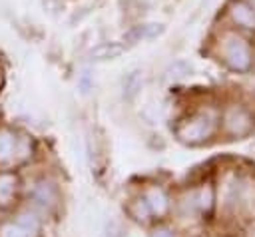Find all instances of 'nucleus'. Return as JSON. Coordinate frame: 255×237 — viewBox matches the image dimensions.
Here are the masks:
<instances>
[{"label":"nucleus","instance_id":"obj_11","mask_svg":"<svg viewBox=\"0 0 255 237\" xmlns=\"http://www.w3.org/2000/svg\"><path fill=\"white\" fill-rule=\"evenodd\" d=\"M0 237H34V233L28 231V229H24L18 221L16 223L10 221V223L0 225Z\"/></svg>","mask_w":255,"mask_h":237},{"label":"nucleus","instance_id":"obj_8","mask_svg":"<svg viewBox=\"0 0 255 237\" xmlns=\"http://www.w3.org/2000/svg\"><path fill=\"white\" fill-rule=\"evenodd\" d=\"M16 183H18V179L14 173H0V205H6L12 201Z\"/></svg>","mask_w":255,"mask_h":237},{"label":"nucleus","instance_id":"obj_12","mask_svg":"<svg viewBox=\"0 0 255 237\" xmlns=\"http://www.w3.org/2000/svg\"><path fill=\"white\" fill-rule=\"evenodd\" d=\"M32 149H34V143H32V139L28 137V135H20V137H16V147H14V155H16V159H26V157H30L32 155Z\"/></svg>","mask_w":255,"mask_h":237},{"label":"nucleus","instance_id":"obj_6","mask_svg":"<svg viewBox=\"0 0 255 237\" xmlns=\"http://www.w3.org/2000/svg\"><path fill=\"white\" fill-rule=\"evenodd\" d=\"M124 52V46L118 42H104L96 48H92L90 52V60L92 62H106V60H114Z\"/></svg>","mask_w":255,"mask_h":237},{"label":"nucleus","instance_id":"obj_3","mask_svg":"<svg viewBox=\"0 0 255 237\" xmlns=\"http://www.w3.org/2000/svg\"><path fill=\"white\" fill-rule=\"evenodd\" d=\"M223 121H225V129H227L231 135H245V133H249L251 127H253L251 116H249L243 108H237V106H233V108H229V110L225 112Z\"/></svg>","mask_w":255,"mask_h":237},{"label":"nucleus","instance_id":"obj_13","mask_svg":"<svg viewBox=\"0 0 255 237\" xmlns=\"http://www.w3.org/2000/svg\"><path fill=\"white\" fill-rule=\"evenodd\" d=\"M129 215H131L133 219H137V221H147V217H149L151 213H149V207H147L145 199H135V201H131V205H129Z\"/></svg>","mask_w":255,"mask_h":237},{"label":"nucleus","instance_id":"obj_15","mask_svg":"<svg viewBox=\"0 0 255 237\" xmlns=\"http://www.w3.org/2000/svg\"><path fill=\"white\" fill-rule=\"evenodd\" d=\"M195 203H197L203 211H209V209H211V205H213V191H211V187L201 189V193H199V197L195 199Z\"/></svg>","mask_w":255,"mask_h":237},{"label":"nucleus","instance_id":"obj_9","mask_svg":"<svg viewBox=\"0 0 255 237\" xmlns=\"http://www.w3.org/2000/svg\"><path fill=\"white\" fill-rule=\"evenodd\" d=\"M16 135L10 129H0V163L10 161L14 157Z\"/></svg>","mask_w":255,"mask_h":237},{"label":"nucleus","instance_id":"obj_10","mask_svg":"<svg viewBox=\"0 0 255 237\" xmlns=\"http://www.w3.org/2000/svg\"><path fill=\"white\" fill-rule=\"evenodd\" d=\"M141 72L139 70H133V72H129L126 78H124V96L128 98V100H131L139 90H141Z\"/></svg>","mask_w":255,"mask_h":237},{"label":"nucleus","instance_id":"obj_5","mask_svg":"<svg viewBox=\"0 0 255 237\" xmlns=\"http://www.w3.org/2000/svg\"><path fill=\"white\" fill-rule=\"evenodd\" d=\"M145 203L149 207V213L157 215V217H163L167 211H169V197L165 195V191L161 187H149L145 191Z\"/></svg>","mask_w":255,"mask_h":237},{"label":"nucleus","instance_id":"obj_7","mask_svg":"<svg viewBox=\"0 0 255 237\" xmlns=\"http://www.w3.org/2000/svg\"><path fill=\"white\" fill-rule=\"evenodd\" d=\"M231 16H233V20L239 26H243V28H255V12L245 2H237L233 6V10H231Z\"/></svg>","mask_w":255,"mask_h":237},{"label":"nucleus","instance_id":"obj_1","mask_svg":"<svg viewBox=\"0 0 255 237\" xmlns=\"http://www.w3.org/2000/svg\"><path fill=\"white\" fill-rule=\"evenodd\" d=\"M215 129V118L211 114H197L175 127V133L185 143H201L205 141Z\"/></svg>","mask_w":255,"mask_h":237},{"label":"nucleus","instance_id":"obj_14","mask_svg":"<svg viewBox=\"0 0 255 237\" xmlns=\"http://www.w3.org/2000/svg\"><path fill=\"white\" fill-rule=\"evenodd\" d=\"M24 229H28V231H32L34 235L38 233V229H40V219L32 213V211H24V213H20L18 215V219H16Z\"/></svg>","mask_w":255,"mask_h":237},{"label":"nucleus","instance_id":"obj_2","mask_svg":"<svg viewBox=\"0 0 255 237\" xmlns=\"http://www.w3.org/2000/svg\"><path fill=\"white\" fill-rule=\"evenodd\" d=\"M223 54H225V62L231 70L245 72L251 68V50L245 40H241L237 36H229L223 46Z\"/></svg>","mask_w":255,"mask_h":237},{"label":"nucleus","instance_id":"obj_16","mask_svg":"<svg viewBox=\"0 0 255 237\" xmlns=\"http://www.w3.org/2000/svg\"><path fill=\"white\" fill-rule=\"evenodd\" d=\"M149 237H175V235H173V231H169L165 227H159V229H153Z\"/></svg>","mask_w":255,"mask_h":237},{"label":"nucleus","instance_id":"obj_4","mask_svg":"<svg viewBox=\"0 0 255 237\" xmlns=\"http://www.w3.org/2000/svg\"><path fill=\"white\" fill-rule=\"evenodd\" d=\"M32 197H34V201H36L38 205H42L44 209H50V207H54L56 201H58V189H56V185H54L52 181L42 179V181L36 183V187H34V191H32Z\"/></svg>","mask_w":255,"mask_h":237}]
</instances>
